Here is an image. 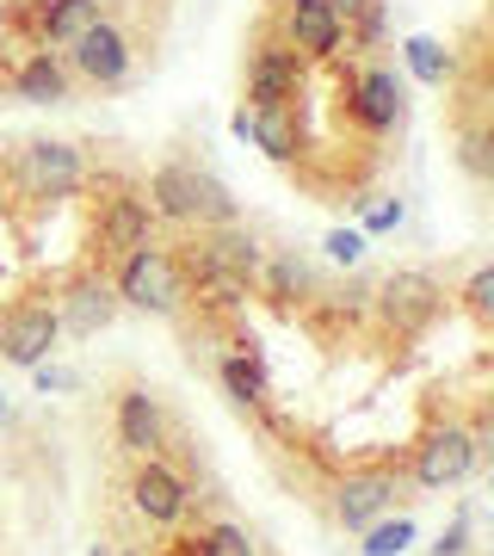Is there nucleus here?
I'll return each mask as SVG.
<instances>
[{
	"label": "nucleus",
	"mask_w": 494,
	"mask_h": 556,
	"mask_svg": "<svg viewBox=\"0 0 494 556\" xmlns=\"http://www.w3.org/2000/svg\"><path fill=\"white\" fill-rule=\"evenodd\" d=\"M254 285H266V298H273V303H309V298H321V291H316V266H309V260H296V254L266 260Z\"/></svg>",
	"instance_id": "nucleus-18"
},
{
	"label": "nucleus",
	"mask_w": 494,
	"mask_h": 556,
	"mask_svg": "<svg viewBox=\"0 0 494 556\" xmlns=\"http://www.w3.org/2000/svg\"><path fill=\"white\" fill-rule=\"evenodd\" d=\"M130 38H124L112 20H99L93 31H80L75 43H68V62H75L80 80H93V87H124L130 80Z\"/></svg>",
	"instance_id": "nucleus-9"
},
{
	"label": "nucleus",
	"mask_w": 494,
	"mask_h": 556,
	"mask_svg": "<svg viewBox=\"0 0 494 556\" xmlns=\"http://www.w3.org/2000/svg\"><path fill=\"white\" fill-rule=\"evenodd\" d=\"M457 161L470 167L476 179L494 174V155H489V130H464V142H457Z\"/></svg>",
	"instance_id": "nucleus-24"
},
{
	"label": "nucleus",
	"mask_w": 494,
	"mask_h": 556,
	"mask_svg": "<svg viewBox=\"0 0 494 556\" xmlns=\"http://www.w3.org/2000/svg\"><path fill=\"white\" fill-rule=\"evenodd\" d=\"M476 464H482V445H476L470 427H433L415 452V482L439 495V489H457Z\"/></svg>",
	"instance_id": "nucleus-3"
},
{
	"label": "nucleus",
	"mask_w": 494,
	"mask_h": 556,
	"mask_svg": "<svg viewBox=\"0 0 494 556\" xmlns=\"http://www.w3.org/2000/svg\"><path fill=\"white\" fill-rule=\"evenodd\" d=\"M179 298H186V273H179V260L155 241H142L130 248L118 266V303L130 309H149V316H174Z\"/></svg>",
	"instance_id": "nucleus-2"
},
{
	"label": "nucleus",
	"mask_w": 494,
	"mask_h": 556,
	"mask_svg": "<svg viewBox=\"0 0 494 556\" xmlns=\"http://www.w3.org/2000/svg\"><path fill=\"white\" fill-rule=\"evenodd\" d=\"M149 199H155L149 211H161V217H174V223H198V229L236 223V199H229V186H223L217 174L192 167V161H167V167H155Z\"/></svg>",
	"instance_id": "nucleus-1"
},
{
	"label": "nucleus",
	"mask_w": 494,
	"mask_h": 556,
	"mask_svg": "<svg viewBox=\"0 0 494 556\" xmlns=\"http://www.w3.org/2000/svg\"><path fill=\"white\" fill-rule=\"evenodd\" d=\"M328 7H334V13H340V25H353L358 13H371L377 0H328Z\"/></svg>",
	"instance_id": "nucleus-30"
},
{
	"label": "nucleus",
	"mask_w": 494,
	"mask_h": 556,
	"mask_svg": "<svg viewBox=\"0 0 494 556\" xmlns=\"http://www.w3.org/2000/svg\"><path fill=\"white\" fill-rule=\"evenodd\" d=\"M346 112H353L365 130H395V124H402V80H395L390 68L346 75Z\"/></svg>",
	"instance_id": "nucleus-11"
},
{
	"label": "nucleus",
	"mask_w": 494,
	"mask_h": 556,
	"mask_svg": "<svg viewBox=\"0 0 494 556\" xmlns=\"http://www.w3.org/2000/svg\"><path fill=\"white\" fill-rule=\"evenodd\" d=\"M62 328L68 334H99V328H112L118 316V291H105V285H75L68 298H62Z\"/></svg>",
	"instance_id": "nucleus-17"
},
{
	"label": "nucleus",
	"mask_w": 494,
	"mask_h": 556,
	"mask_svg": "<svg viewBox=\"0 0 494 556\" xmlns=\"http://www.w3.org/2000/svg\"><path fill=\"white\" fill-rule=\"evenodd\" d=\"M0 415H7V402H0Z\"/></svg>",
	"instance_id": "nucleus-32"
},
{
	"label": "nucleus",
	"mask_w": 494,
	"mask_h": 556,
	"mask_svg": "<svg viewBox=\"0 0 494 556\" xmlns=\"http://www.w3.org/2000/svg\"><path fill=\"white\" fill-rule=\"evenodd\" d=\"M149 229H155V211H149V199H112L105 204V217H99V248L105 254H130V248H142L149 241Z\"/></svg>",
	"instance_id": "nucleus-13"
},
{
	"label": "nucleus",
	"mask_w": 494,
	"mask_h": 556,
	"mask_svg": "<svg viewBox=\"0 0 494 556\" xmlns=\"http://www.w3.org/2000/svg\"><path fill=\"white\" fill-rule=\"evenodd\" d=\"M56 340H62V316L50 303H20L13 316L0 321V358L20 365V371H38Z\"/></svg>",
	"instance_id": "nucleus-7"
},
{
	"label": "nucleus",
	"mask_w": 494,
	"mask_h": 556,
	"mask_svg": "<svg viewBox=\"0 0 494 556\" xmlns=\"http://www.w3.org/2000/svg\"><path fill=\"white\" fill-rule=\"evenodd\" d=\"M198 556H254V538L241 532V526H211L204 544H198Z\"/></svg>",
	"instance_id": "nucleus-23"
},
{
	"label": "nucleus",
	"mask_w": 494,
	"mask_h": 556,
	"mask_svg": "<svg viewBox=\"0 0 494 556\" xmlns=\"http://www.w3.org/2000/svg\"><path fill=\"white\" fill-rule=\"evenodd\" d=\"M371 309L390 321L395 334H420V328H427V321L445 309V291H439L427 273H390V278L371 291Z\"/></svg>",
	"instance_id": "nucleus-5"
},
{
	"label": "nucleus",
	"mask_w": 494,
	"mask_h": 556,
	"mask_svg": "<svg viewBox=\"0 0 494 556\" xmlns=\"http://www.w3.org/2000/svg\"><path fill=\"white\" fill-rule=\"evenodd\" d=\"M464 309H470L476 321H489V316H494V266H482V273L464 285Z\"/></svg>",
	"instance_id": "nucleus-25"
},
{
	"label": "nucleus",
	"mask_w": 494,
	"mask_h": 556,
	"mask_svg": "<svg viewBox=\"0 0 494 556\" xmlns=\"http://www.w3.org/2000/svg\"><path fill=\"white\" fill-rule=\"evenodd\" d=\"M99 20H105V0H43V7H38L43 43H62V50H68L80 31H93Z\"/></svg>",
	"instance_id": "nucleus-16"
},
{
	"label": "nucleus",
	"mask_w": 494,
	"mask_h": 556,
	"mask_svg": "<svg viewBox=\"0 0 494 556\" xmlns=\"http://www.w3.org/2000/svg\"><path fill=\"white\" fill-rule=\"evenodd\" d=\"M395 223H402V199H383V204L365 211V229H358V236H383V229H395Z\"/></svg>",
	"instance_id": "nucleus-27"
},
{
	"label": "nucleus",
	"mask_w": 494,
	"mask_h": 556,
	"mask_svg": "<svg viewBox=\"0 0 494 556\" xmlns=\"http://www.w3.org/2000/svg\"><path fill=\"white\" fill-rule=\"evenodd\" d=\"M87 556H112V551H105V544H93V551H87Z\"/></svg>",
	"instance_id": "nucleus-31"
},
{
	"label": "nucleus",
	"mask_w": 494,
	"mask_h": 556,
	"mask_svg": "<svg viewBox=\"0 0 494 556\" xmlns=\"http://www.w3.org/2000/svg\"><path fill=\"white\" fill-rule=\"evenodd\" d=\"M223 390H229L241 408H266V371H259V358H248V353L223 358Z\"/></svg>",
	"instance_id": "nucleus-20"
},
{
	"label": "nucleus",
	"mask_w": 494,
	"mask_h": 556,
	"mask_svg": "<svg viewBox=\"0 0 494 556\" xmlns=\"http://www.w3.org/2000/svg\"><path fill=\"white\" fill-rule=\"evenodd\" d=\"M402 50H408V68H415L427 87H445V80H452V50L439 38H408Z\"/></svg>",
	"instance_id": "nucleus-21"
},
{
	"label": "nucleus",
	"mask_w": 494,
	"mask_h": 556,
	"mask_svg": "<svg viewBox=\"0 0 494 556\" xmlns=\"http://www.w3.org/2000/svg\"><path fill=\"white\" fill-rule=\"evenodd\" d=\"M248 142H259L273 161H296V124L291 105H273V112H248Z\"/></svg>",
	"instance_id": "nucleus-19"
},
{
	"label": "nucleus",
	"mask_w": 494,
	"mask_h": 556,
	"mask_svg": "<svg viewBox=\"0 0 494 556\" xmlns=\"http://www.w3.org/2000/svg\"><path fill=\"white\" fill-rule=\"evenodd\" d=\"M278 38L291 43L303 62H328L346 38V25L328 0H284V20H278Z\"/></svg>",
	"instance_id": "nucleus-8"
},
{
	"label": "nucleus",
	"mask_w": 494,
	"mask_h": 556,
	"mask_svg": "<svg viewBox=\"0 0 494 556\" xmlns=\"http://www.w3.org/2000/svg\"><path fill=\"white\" fill-rule=\"evenodd\" d=\"M13 93L25 105H62L68 100V62H56V50H31L25 68L13 75Z\"/></svg>",
	"instance_id": "nucleus-14"
},
{
	"label": "nucleus",
	"mask_w": 494,
	"mask_h": 556,
	"mask_svg": "<svg viewBox=\"0 0 494 556\" xmlns=\"http://www.w3.org/2000/svg\"><path fill=\"white\" fill-rule=\"evenodd\" d=\"M296 87H303V56H296L284 38H266L254 56H248V112L291 105Z\"/></svg>",
	"instance_id": "nucleus-6"
},
{
	"label": "nucleus",
	"mask_w": 494,
	"mask_h": 556,
	"mask_svg": "<svg viewBox=\"0 0 494 556\" xmlns=\"http://www.w3.org/2000/svg\"><path fill=\"white\" fill-rule=\"evenodd\" d=\"M118 439L137 457H155L161 452V408H155L149 390H124V396H118Z\"/></svg>",
	"instance_id": "nucleus-15"
},
{
	"label": "nucleus",
	"mask_w": 494,
	"mask_h": 556,
	"mask_svg": "<svg viewBox=\"0 0 494 556\" xmlns=\"http://www.w3.org/2000/svg\"><path fill=\"white\" fill-rule=\"evenodd\" d=\"M415 544V519H395V526H371L365 538V556H402Z\"/></svg>",
	"instance_id": "nucleus-22"
},
{
	"label": "nucleus",
	"mask_w": 494,
	"mask_h": 556,
	"mask_svg": "<svg viewBox=\"0 0 494 556\" xmlns=\"http://www.w3.org/2000/svg\"><path fill=\"white\" fill-rule=\"evenodd\" d=\"M31 378H38V390H43V396H50V390H68V383H75L68 371H56V365H38Z\"/></svg>",
	"instance_id": "nucleus-29"
},
{
	"label": "nucleus",
	"mask_w": 494,
	"mask_h": 556,
	"mask_svg": "<svg viewBox=\"0 0 494 556\" xmlns=\"http://www.w3.org/2000/svg\"><path fill=\"white\" fill-rule=\"evenodd\" d=\"M464 551H470V519H457L452 532L433 544V556H464Z\"/></svg>",
	"instance_id": "nucleus-28"
},
{
	"label": "nucleus",
	"mask_w": 494,
	"mask_h": 556,
	"mask_svg": "<svg viewBox=\"0 0 494 556\" xmlns=\"http://www.w3.org/2000/svg\"><path fill=\"white\" fill-rule=\"evenodd\" d=\"M13 174H20V186H25V199H68L80 186V149L75 142H50V137H38V142H25L20 149V161H13Z\"/></svg>",
	"instance_id": "nucleus-4"
},
{
	"label": "nucleus",
	"mask_w": 494,
	"mask_h": 556,
	"mask_svg": "<svg viewBox=\"0 0 494 556\" xmlns=\"http://www.w3.org/2000/svg\"><path fill=\"white\" fill-rule=\"evenodd\" d=\"M124 556H137V551H124Z\"/></svg>",
	"instance_id": "nucleus-33"
},
{
	"label": "nucleus",
	"mask_w": 494,
	"mask_h": 556,
	"mask_svg": "<svg viewBox=\"0 0 494 556\" xmlns=\"http://www.w3.org/2000/svg\"><path fill=\"white\" fill-rule=\"evenodd\" d=\"M395 495H402V482L390 470H358V477H346L334 489V519L346 532H365V526H377L395 507Z\"/></svg>",
	"instance_id": "nucleus-10"
},
{
	"label": "nucleus",
	"mask_w": 494,
	"mask_h": 556,
	"mask_svg": "<svg viewBox=\"0 0 494 556\" xmlns=\"http://www.w3.org/2000/svg\"><path fill=\"white\" fill-rule=\"evenodd\" d=\"M130 495H137V514L149 519V526H174V519L186 514V501H192V495H186V482H179L161 457H149V464L137 470Z\"/></svg>",
	"instance_id": "nucleus-12"
},
{
	"label": "nucleus",
	"mask_w": 494,
	"mask_h": 556,
	"mask_svg": "<svg viewBox=\"0 0 494 556\" xmlns=\"http://www.w3.org/2000/svg\"><path fill=\"white\" fill-rule=\"evenodd\" d=\"M321 248H328V260H334V266H358V260H365V236H358V229H334Z\"/></svg>",
	"instance_id": "nucleus-26"
}]
</instances>
